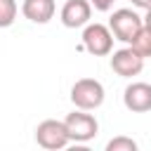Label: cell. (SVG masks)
Listing matches in <instances>:
<instances>
[{"label":"cell","instance_id":"cell-1","mask_svg":"<svg viewBox=\"0 0 151 151\" xmlns=\"http://www.w3.org/2000/svg\"><path fill=\"white\" fill-rule=\"evenodd\" d=\"M104 85L94 78H80L73 83L71 87V101L76 109H83V111H94L104 104Z\"/></svg>","mask_w":151,"mask_h":151},{"label":"cell","instance_id":"cell-2","mask_svg":"<svg viewBox=\"0 0 151 151\" xmlns=\"http://www.w3.org/2000/svg\"><path fill=\"white\" fill-rule=\"evenodd\" d=\"M109 26H111V31H113L116 40H120V42H127V45H130V42L134 40V35L142 31V26H144V17H139L134 9L123 7V9H116V12L111 14Z\"/></svg>","mask_w":151,"mask_h":151},{"label":"cell","instance_id":"cell-3","mask_svg":"<svg viewBox=\"0 0 151 151\" xmlns=\"http://www.w3.org/2000/svg\"><path fill=\"white\" fill-rule=\"evenodd\" d=\"M35 142H38V146H42L47 151H59L71 142V134H68V127H66L64 120L50 118V120H42L35 127Z\"/></svg>","mask_w":151,"mask_h":151},{"label":"cell","instance_id":"cell-4","mask_svg":"<svg viewBox=\"0 0 151 151\" xmlns=\"http://www.w3.org/2000/svg\"><path fill=\"white\" fill-rule=\"evenodd\" d=\"M113 40H116V35H113L111 26H104V24H87L83 31V47L94 57L111 54Z\"/></svg>","mask_w":151,"mask_h":151},{"label":"cell","instance_id":"cell-5","mask_svg":"<svg viewBox=\"0 0 151 151\" xmlns=\"http://www.w3.org/2000/svg\"><path fill=\"white\" fill-rule=\"evenodd\" d=\"M64 123H66V127H68L71 142H80V144H85V142L94 139L97 132H99V123H97V118H94L92 113L83 111V109L68 113V116L64 118Z\"/></svg>","mask_w":151,"mask_h":151},{"label":"cell","instance_id":"cell-6","mask_svg":"<svg viewBox=\"0 0 151 151\" xmlns=\"http://www.w3.org/2000/svg\"><path fill=\"white\" fill-rule=\"evenodd\" d=\"M111 68H113V73H118L120 78H134V76H139L142 68H144V57H142L132 45L120 47V50H116L113 57H111Z\"/></svg>","mask_w":151,"mask_h":151},{"label":"cell","instance_id":"cell-7","mask_svg":"<svg viewBox=\"0 0 151 151\" xmlns=\"http://www.w3.org/2000/svg\"><path fill=\"white\" fill-rule=\"evenodd\" d=\"M61 24L66 28H80L90 24L92 17V2L90 0H66L61 7Z\"/></svg>","mask_w":151,"mask_h":151},{"label":"cell","instance_id":"cell-8","mask_svg":"<svg viewBox=\"0 0 151 151\" xmlns=\"http://www.w3.org/2000/svg\"><path fill=\"white\" fill-rule=\"evenodd\" d=\"M123 104L132 113L151 111V85L149 83H130L123 92Z\"/></svg>","mask_w":151,"mask_h":151},{"label":"cell","instance_id":"cell-9","mask_svg":"<svg viewBox=\"0 0 151 151\" xmlns=\"http://www.w3.org/2000/svg\"><path fill=\"white\" fill-rule=\"evenodd\" d=\"M21 12L33 24H47L54 17L57 5H54V0H24L21 2Z\"/></svg>","mask_w":151,"mask_h":151},{"label":"cell","instance_id":"cell-10","mask_svg":"<svg viewBox=\"0 0 151 151\" xmlns=\"http://www.w3.org/2000/svg\"><path fill=\"white\" fill-rule=\"evenodd\" d=\"M130 45H132L144 59L151 57V28H149V26H142V31L134 35V40H132Z\"/></svg>","mask_w":151,"mask_h":151},{"label":"cell","instance_id":"cell-11","mask_svg":"<svg viewBox=\"0 0 151 151\" xmlns=\"http://www.w3.org/2000/svg\"><path fill=\"white\" fill-rule=\"evenodd\" d=\"M14 17H17V2L14 0H0V26L2 28L12 26Z\"/></svg>","mask_w":151,"mask_h":151},{"label":"cell","instance_id":"cell-12","mask_svg":"<svg viewBox=\"0 0 151 151\" xmlns=\"http://www.w3.org/2000/svg\"><path fill=\"white\" fill-rule=\"evenodd\" d=\"M106 151H137V142L132 137H113L106 144Z\"/></svg>","mask_w":151,"mask_h":151},{"label":"cell","instance_id":"cell-13","mask_svg":"<svg viewBox=\"0 0 151 151\" xmlns=\"http://www.w3.org/2000/svg\"><path fill=\"white\" fill-rule=\"evenodd\" d=\"M90 2H92V7H94L97 12H109L116 0H90Z\"/></svg>","mask_w":151,"mask_h":151},{"label":"cell","instance_id":"cell-14","mask_svg":"<svg viewBox=\"0 0 151 151\" xmlns=\"http://www.w3.org/2000/svg\"><path fill=\"white\" fill-rule=\"evenodd\" d=\"M132 5L139 7V9H149L151 7V0H132Z\"/></svg>","mask_w":151,"mask_h":151},{"label":"cell","instance_id":"cell-15","mask_svg":"<svg viewBox=\"0 0 151 151\" xmlns=\"http://www.w3.org/2000/svg\"><path fill=\"white\" fill-rule=\"evenodd\" d=\"M144 26H149L151 28V7L146 9V14H144Z\"/></svg>","mask_w":151,"mask_h":151}]
</instances>
